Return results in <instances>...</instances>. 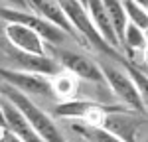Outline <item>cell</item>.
<instances>
[{
	"label": "cell",
	"mask_w": 148,
	"mask_h": 142,
	"mask_svg": "<svg viewBox=\"0 0 148 142\" xmlns=\"http://www.w3.org/2000/svg\"><path fill=\"white\" fill-rule=\"evenodd\" d=\"M121 2H123V10H125L126 22L146 32V28H148V12L142 10L140 6H136V4L130 2V0H121Z\"/></svg>",
	"instance_id": "obj_14"
},
{
	"label": "cell",
	"mask_w": 148,
	"mask_h": 142,
	"mask_svg": "<svg viewBox=\"0 0 148 142\" xmlns=\"http://www.w3.org/2000/svg\"><path fill=\"white\" fill-rule=\"evenodd\" d=\"M130 2H134V4L140 6L142 10H148V0H130Z\"/></svg>",
	"instance_id": "obj_17"
},
{
	"label": "cell",
	"mask_w": 148,
	"mask_h": 142,
	"mask_svg": "<svg viewBox=\"0 0 148 142\" xmlns=\"http://www.w3.org/2000/svg\"><path fill=\"white\" fill-rule=\"evenodd\" d=\"M53 59L59 63V67L63 71L71 73L73 77H77L81 81L105 85L101 69H99V65L91 57H87L83 53H77V51H71V49H57Z\"/></svg>",
	"instance_id": "obj_7"
},
{
	"label": "cell",
	"mask_w": 148,
	"mask_h": 142,
	"mask_svg": "<svg viewBox=\"0 0 148 142\" xmlns=\"http://www.w3.org/2000/svg\"><path fill=\"white\" fill-rule=\"evenodd\" d=\"M0 30H2V24H0Z\"/></svg>",
	"instance_id": "obj_21"
},
{
	"label": "cell",
	"mask_w": 148,
	"mask_h": 142,
	"mask_svg": "<svg viewBox=\"0 0 148 142\" xmlns=\"http://www.w3.org/2000/svg\"><path fill=\"white\" fill-rule=\"evenodd\" d=\"M79 2H81V4H83V6H85V2H87V0H79Z\"/></svg>",
	"instance_id": "obj_19"
},
{
	"label": "cell",
	"mask_w": 148,
	"mask_h": 142,
	"mask_svg": "<svg viewBox=\"0 0 148 142\" xmlns=\"http://www.w3.org/2000/svg\"><path fill=\"white\" fill-rule=\"evenodd\" d=\"M0 81L8 85L12 89H16L18 93L26 95L32 99L34 97H51V85L49 79L36 75V73H26V71L10 69V67H0Z\"/></svg>",
	"instance_id": "obj_6"
},
{
	"label": "cell",
	"mask_w": 148,
	"mask_h": 142,
	"mask_svg": "<svg viewBox=\"0 0 148 142\" xmlns=\"http://www.w3.org/2000/svg\"><path fill=\"white\" fill-rule=\"evenodd\" d=\"M0 34H4L6 42L12 47H16V51L22 53H30V55H47L46 53V44L40 36L28 30L26 26H18V24H2Z\"/></svg>",
	"instance_id": "obj_8"
},
{
	"label": "cell",
	"mask_w": 148,
	"mask_h": 142,
	"mask_svg": "<svg viewBox=\"0 0 148 142\" xmlns=\"http://www.w3.org/2000/svg\"><path fill=\"white\" fill-rule=\"evenodd\" d=\"M0 105H2V113H4V124H6V130H10L14 136H18L22 142H44L36 130L28 124V120L20 115V111L16 106L8 103L2 95H0Z\"/></svg>",
	"instance_id": "obj_10"
},
{
	"label": "cell",
	"mask_w": 148,
	"mask_h": 142,
	"mask_svg": "<svg viewBox=\"0 0 148 142\" xmlns=\"http://www.w3.org/2000/svg\"><path fill=\"white\" fill-rule=\"evenodd\" d=\"M6 128V124H4V113H2V105H0V130Z\"/></svg>",
	"instance_id": "obj_18"
},
{
	"label": "cell",
	"mask_w": 148,
	"mask_h": 142,
	"mask_svg": "<svg viewBox=\"0 0 148 142\" xmlns=\"http://www.w3.org/2000/svg\"><path fill=\"white\" fill-rule=\"evenodd\" d=\"M121 46L128 53H132V51H144L146 49V32L136 28V26H132V24H126L123 40H121Z\"/></svg>",
	"instance_id": "obj_13"
},
{
	"label": "cell",
	"mask_w": 148,
	"mask_h": 142,
	"mask_svg": "<svg viewBox=\"0 0 148 142\" xmlns=\"http://www.w3.org/2000/svg\"><path fill=\"white\" fill-rule=\"evenodd\" d=\"M116 106L123 105H101V103L83 101V99H69V101H61L59 105H56L53 115L59 118H71L83 124L101 126V120L105 118V115L114 111Z\"/></svg>",
	"instance_id": "obj_5"
},
{
	"label": "cell",
	"mask_w": 148,
	"mask_h": 142,
	"mask_svg": "<svg viewBox=\"0 0 148 142\" xmlns=\"http://www.w3.org/2000/svg\"><path fill=\"white\" fill-rule=\"evenodd\" d=\"M0 95L20 111V115L28 120V124L36 130V134L44 142H65V136L57 128L53 118L49 117L46 111H42L30 97L18 93L16 89H12L4 83H0Z\"/></svg>",
	"instance_id": "obj_1"
},
{
	"label": "cell",
	"mask_w": 148,
	"mask_h": 142,
	"mask_svg": "<svg viewBox=\"0 0 148 142\" xmlns=\"http://www.w3.org/2000/svg\"><path fill=\"white\" fill-rule=\"evenodd\" d=\"M8 57H12L18 71H26V73L53 77L61 71L59 63L51 55H30V53H22V51H14V53H8ZM16 67H10V69H16Z\"/></svg>",
	"instance_id": "obj_9"
},
{
	"label": "cell",
	"mask_w": 148,
	"mask_h": 142,
	"mask_svg": "<svg viewBox=\"0 0 148 142\" xmlns=\"http://www.w3.org/2000/svg\"><path fill=\"white\" fill-rule=\"evenodd\" d=\"M0 6L12 8V10H20V12H32L28 0H0Z\"/></svg>",
	"instance_id": "obj_15"
},
{
	"label": "cell",
	"mask_w": 148,
	"mask_h": 142,
	"mask_svg": "<svg viewBox=\"0 0 148 142\" xmlns=\"http://www.w3.org/2000/svg\"><path fill=\"white\" fill-rule=\"evenodd\" d=\"M144 126H146V120L142 113L128 111L125 106H116L114 111L107 113L101 120V128L111 132L121 142H138Z\"/></svg>",
	"instance_id": "obj_3"
},
{
	"label": "cell",
	"mask_w": 148,
	"mask_h": 142,
	"mask_svg": "<svg viewBox=\"0 0 148 142\" xmlns=\"http://www.w3.org/2000/svg\"><path fill=\"white\" fill-rule=\"evenodd\" d=\"M49 85H51V93L56 95V97L63 99V101H69V99H75V95H77L79 79L61 69L57 75H53L49 79Z\"/></svg>",
	"instance_id": "obj_11"
},
{
	"label": "cell",
	"mask_w": 148,
	"mask_h": 142,
	"mask_svg": "<svg viewBox=\"0 0 148 142\" xmlns=\"http://www.w3.org/2000/svg\"><path fill=\"white\" fill-rule=\"evenodd\" d=\"M97 65L103 73L105 85L123 103V106L128 109V111H136V113L144 115L146 113V99L140 95L134 81L125 73V69L119 67L116 63H107V61H99Z\"/></svg>",
	"instance_id": "obj_2"
},
{
	"label": "cell",
	"mask_w": 148,
	"mask_h": 142,
	"mask_svg": "<svg viewBox=\"0 0 148 142\" xmlns=\"http://www.w3.org/2000/svg\"><path fill=\"white\" fill-rule=\"evenodd\" d=\"M0 142H22L18 136H14L10 130H6V128H2L0 130Z\"/></svg>",
	"instance_id": "obj_16"
},
{
	"label": "cell",
	"mask_w": 148,
	"mask_h": 142,
	"mask_svg": "<svg viewBox=\"0 0 148 142\" xmlns=\"http://www.w3.org/2000/svg\"><path fill=\"white\" fill-rule=\"evenodd\" d=\"M79 142H83V140H79Z\"/></svg>",
	"instance_id": "obj_22"
},
{
	"label": "cell",
	"mask_w": 148,
	"mask_h": 142,
	"mask_svg": "<svg viewBox=\"0 0 148 142\" xmlns=\"http://www.w3.org/2000/svg\"><path fill=\"white\" fill-rule=\"evenodd\" d=\"M71 130L79 134V138L83 142H121L116 136H113L111 132H107L101 126H93V124H83V122H73Z\"/></svg>",
	"instance_id": "obj_12"
},
{
	"label": "cell",
	"mask_w": 148,
	"mask_h": 142,
	"mask_svg": "<svg viewBox=\"0 0 148 142\" xmlns=\"http://www.w3.org/2000/svg\"><path fill=\"white\" fill-rule=\"evenodd\" d=\"M0 46H2V34H0Z\"/></svg>",
	"instance_id": "obj_20"
},
{
	"label": "cell",
	"mask_w": 148,
	"mask_h": 142,
	"mask_svg": "<svg viewBox=\"0 0 148 142\" xmlns=\"http://www.w3.org/2000/svg\"><path fill=\"white\" fill-rule=\"evenodd\" d=\"M18 24V26H26L28 30H32L44 40V44H63L65 40H69V36L65 32H61L59 28H56L53 24H49L47 20L40 18L34 12H20V10H12V8H4L0 6V24Z\"/></svg>",
	"instance_id": "obj_4"
}]
</instances>
